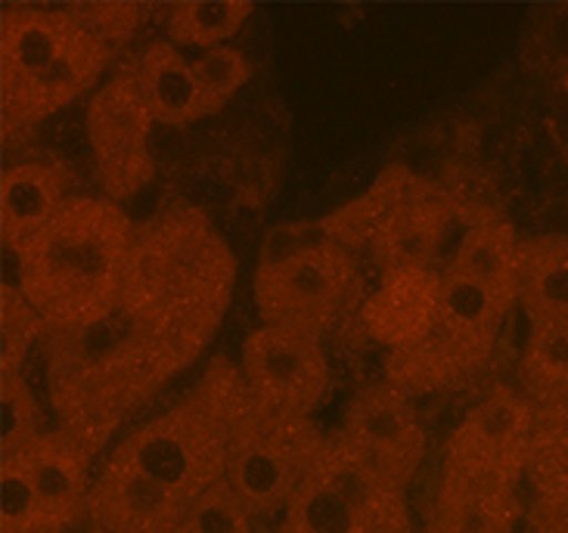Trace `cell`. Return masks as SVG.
<instances>
[{
    "instance_id": "cell-1",
    "label": "cell",
    "mask_w": 568,
    "mask_h": 533,
    "mask_svg": "<svg viewBox=\"0 0 568 533\" xmlns=\"http://www.w3.org/2000/svg\"><path fill=\"white\" fill-rule=\"evenodd\" d=\"M233 286L236 258L227 239L202 208L181 205L134 229L115 314L178 376L212 345Z\"/></svg>"
},
{
    "instance_id": "cell-2",
    "label": "cell",
    "mask_w": 568,
    "mask_h": 533,
    "mask_svg": "<svg viewBox=\"0 0 568 533\" xmlns=\"http://www.w3.org/2000/svg\"><path fill=\"white\" fill-rule=\"evenodd\" d=\"M134 229L119 202L69 196L57 217L13 255V283L47 326L106 320L119 307Z\"/></svg>"
},
{
    "instance_id": "cell-3",
    "label": "cell",
    "mask_w": 568,
    "mask_h": 533,
    "mask_svg": "<svg viewBox=\"0 0 568 533\" xmlns=\"http://www.w3.org/2000/svg\"><path fill=\"white\" fill-rule=\"evenodd\" d=\"M41 348L57 428L93 453L140 403L174 379L119 314L88 326H47Z\"/></svg>"
},
{
    "instance_id": "cell-4",
    "label": "cell",
    "mask_w": 568,
    "mask_h": 533,
    "mask_svg": "<svg viewBox=\"0 0 568 533\" xmlns=\"http://www.w3.org/2000/svg\"><path fill=\"white\" fill-rule=\"evenodd\" d=\"M488 208L463 202L423 174L392 165L367 193L314 221L326 239L348 252H364L379 274L438 270L445 274L460 236Z\"/></svg>"
},
{
    "instance_id": "cell-5",
    "label": "cell",
    "mask_w": 568,
    "mask_h": 533,
    "mask_svg": "<svg viewBox=\"0 0 568 533\" xmlns=\"http://www.w3.org/2000/svg\"><path fill=\"white\" fill-rule=\"evenodd\" d=\"M252 410L243 376L215 357L190 394L124 438L112 457L150 474L186 505L227 478L236 428Z\"/></svg>"
},
{
    "instance_id": "cell-6",
    "label": "cell",
    "mask_w": 568,
    "mask_h": 533,
    "mask_svg": "<svg viewBox=\"0 0 568 533\" xmlns=\"http://www.w3.org/2000/svg\"><path fill=\"white\" fill-rule=\"evenodd\" d=\"M302 233L305 227L271 233L252 279V298L264 326L323 336L361 298L357 258L321 229L317 239H302Z\"/></svg>"
},
{
    "instance_id": "cell-7",
    "label": "cell",
    "mask_w": 568,
    "mask_h": 533,
    "mask_svg": "<svg viewBox=\"0 0 568 533\" xmlns=\"http://www.w3.org/2000/svg\"><path fill=\"white\" fill-rule=\"evenodd\" d=\"M516 305L445 270L432 332L414 348L385 353V381L414 400L469 381L491 360Z\"/></svg>"
},
{
    "instance_id": "cell-8",
    "label": "cell",
    "mask_w": 568,
    "mask_h": 533,
    "mask_svg": "<svg viewBox=\"0 0 568 533\" xmlns=\"http://www.w3.org/2000/svg\"><path fill=\"white\" fill-rule=\"evenodd\" d=\"M326 441L311 419H277L255 403L236 428L227 484L255 521L283 515Z\"/></svg>"
},
{
    "instance_id": "cell-9",
    "label": "cell",
    "mask_w": 568,
    "mask_h": 533,
    "mask_svg": "<svg viewBox=\"0 0 568 533\" xmlns=\"http://www.w3.org/2000/svg\"><path fill=\"white\" fill-rule=\"evenodd\" d=\"M240 376L262 412L277 419H311L329 394L323 336L262 322L243 341Z\"/></svg>"
},
{
    "instance_id": "cell-10",
    "label": "cell",
    "mask_w": 568,
    "mask_h": 533,
    "mask_svg": "<svg viewBox=\"0 0 568 533\" xmlns=\"http://www.w3.org/2000/svg\"><path fill=\"white\" fill-rule=\"evenodd\" d=\"M540 407L516 385H491L445 443L447 469L523 488Z\"/></svg>"
},
{
    "instance_id": "cell-11",
    "label": "cell",
    "mask_w": 568,
    "mask_h": 533,
    "mask_svg": "<svg viewBox=\"0 0 568 533\" xmlns=\"http://www.w3.org/2000/svg\"><path fill=\"white\" fill-rule=\"evenodd\" d=\"M153 124V115L128 69L109 78V84L93 93L84 131H88L97 181L103 186V198L122 202L138 196L153 181V155H150Z\"/></svg>"
},
{
    "instance_id": "cell-12",
    "label": "cell",
    "mask_w": 568,
    "mask_h": 533,
    "mask_svg": "<svg viewBox=\"0 0 568 533\" xmlns=\"http://www.w3.org/2000/svg\"><path fill=\"white\" fill-rule=\"evenodd\" d=\"M336 434L404 490L426 459V431L419 426L414 397L385 379L348 397Z\"/></svg>"
},
{
    "instance_id": "cell-13",
    "label": "cell",
    "mask_w": 568,
    "mask_h": 533,
    "mask_svg": "<svg viewBox=\"0 0 568 533\" xmlns=\"http://www.w3.org/2000/svg\"><path fill=\"white\" fill-rule=\"evenodd\" d=\"M186 509L169 488L109 453L103 469L93 474L84 524L106 533H174Z\"/></svg>"
},
{
    "instance_id": "cell-14",
    "label": "cell",
    "mask_w": 568,
    "mask_h": 533,
    "mask_svg": "<svg viewBox=\"0 0 568 533\" xmlns=\"http://www.w3.org/2000/svg\"><path fill=\"white\" fill-rule=\"evenodd\" d=\"M93 457L97 453L91 447L60 428H50L41 441L10 457L29 474L34 496L41 503L44 533H72L88 521Z\"/></svg>"
},
{
    "instance_id": "cell-15",
    "label": "cell",
    "mask_w": 568,
    "mask_h": 533,
    "mask_svg": "<svg viewBox=\"0 0 568 533\" xmlns=\"http://www.w3.org/2000/svg\"><path fill=\"white\" fill-rule=\"evenodd\" d=\"M75 16V13H72ZM78 19V16H75ZM115 57V47H109L103 38H97L88 25L78 19L75 31L69 44L62 47L57 62L47 69L44 75L31 84L10 106H0V122H3V137L13 140L26 134L31 127L47 122L62 109H69L75 100L91 91L93 84L103 78L109 62Z\"/></svg>"
},
{
    "instance_id": "cell-16",
    "label": "cell",
    "mask_w": 568,
    "mask_h": 533,
    "mask_svg": "<svg viewBox=\"0 0 568 533\" xmlns=\"http://www.w3.org/2000/svg\"><path fill=\"white\" fill-rule=\"evenodd\" d=\"M78 19L69 7H7L0 13V106L16 103L57 62Z\"/></svg>"
},
{
    "instance_id": "cell-17",
    "label": "cell",
    "mask_w": 568,
    "mask_h": 533,
    "mask_svg": "<svg viewBox=\"0 0 568 533\" xmlns=\"http://www.w3.org/2000/svg\"><path fill=\"white\" fill-rule=\"evenodd\" d=\"M442 298L438 270H398L385 274L376 291L357 307V322L364 326L385 353L414 348L429 336Z\"/></svg>"
},
{
    "instance_id": "cell-18",
    "label": "cell",
    "mask_w": 568,
    "mask_h": 533,
    "mask_svg": "<svg viewBox=\"0 0 568 533\" xmlns=\"http://www.w3.org/2000/svg\"><path fill=\"white\" fill-rule=\"evenodd\" d=\"M523 519L525 503L516 484L442 465L426 533H516Z\"/></svg>"
},
{
    "instance_id": "cell-19",
    "label": "cell",
    "mask_w": 568,
    "mask_h": 533,
    "mask_svg": "<svg viewBox=\"0 0 568 533\" xmlns=\"http://www.w3.org/2000/svg\"><path fill=\"white\" fill-rule=\"evenodd\" d=\"M128 72L138 84L143 103L155 124L184 127L209 119L200 84L193 75V62L171 41H153L131 60Z\"/></svg>"
},
{
    "instance_id": "cell-20",
    "label": "cell",
    "mask_w": 568,
    "mask_h": 533,
    "mask_svg": "<svg viewBox=\"0 0 568 533\" xmlns=\"http://www.w3.org/2000/svg\"><path fill=\"white\" fill-rule=\"evenodd\" d=\"M65 177L53 165L26 162L0 174V243L7 255L22 252L65 205Z\"/></svg>"
},
{
    "instance_id": "cell-21",
    "label": "cell",
    "mask_w": 568,
    "mask_h": 533,
    "mask_svg": "<svg viewBox=\"0 0 568 533\" xmlns=\"http://www.w3.org/2000/svg\"><path fill=\"white\" fill-rule=\"evenodd\" d=\"M516 295L531 329L568 326V233H544L519 243Z\"/></svg>"
},
{
    "instance_id": "cell-22",
    "label": "cell",
    "mask_w": 568,
    "mask_h": 533,
    "mask_svg": "<svg viewBox=\"0 0 568 533\" xmlns=\"http://www.w3.org/2000/svg\"><path fill=\"white\" fill-rule=\"evenodd\" d=\"M523 236L500 214H481L473 227L460 236V245L447 264L450 274L476 283L481 289L516 298V260Z\"/></svg>"
},
{
    "instance_id": "cell-23",
    "label": "cell",
    "mask_w": 568,
    "mask_h": 533,
    "mask_svg": "<svg viewBox=\"0 0 568 533\" xmlns=\"http://www.w3.org/2000/svg\"><path fill=\"white\" fill-rule=\"evenodd\" d=\"M280 533H407L369 519L357 505L342 500L336 490L323 488L321 481L307 478L292 493L283 509Z\"/></svg>"
},
{
    "instance_id": "cell-24",
    "label": "cell",
    "mask_w": 568,
    "mask_h": 533,
    "mask_svg": "<svg viewBox=\"0 0 568 533\" xmlns=\"http://www.w3.org/2000/svg\"><path fill=\"white\" fill-rule=\"evenodd\" d=\"M519 388L538 407L568 403V326L531 329L519 360Z\"/></svg>"
},
{
    "instance_id": "cell-25",
    "label": "cell",
    "mask_w": 568,
    "mask_h": 533,
    "mask_svg": "<svg viewBox=\"0 0 568 533\" xmlns=\"http://www.w3.org/2000/svg\"><path fill=\"white\" fill-rule=\"evenodd\" d=\"M255 7L246 0H205V3H178L169 10V41L190 50H212L224 47L227 38L246 25Z\"/></svg>"
},
{
    "instance_id": "cell-26",
    "label": "cell",
    "mask_w": 568,
    "mask_h": 533,
    "mask_svg": "<svg viewBox=\"0 0 568 533\" xmlns=\"http://www.w3.org/2000/svg\"><path fill=\"white\" fill-rule=\"evenodd\" d=\"M47 431L41 403L22 372H0V459L22 453Z\"/></svg>"
},
{
    "instance_id": "cell-27",
    "label": "cell",
    "mask_w": 568,
    "mask_h": 533,
    "mask_svg": "<svg viewBox=\"0 0 568 533\" xmlns=\"http://www.w3.org/2000/svg\"><path fill=\"white\" fill-rule=\"evenodd\" d=\"M47 336L44 317L29 305L13 279H3L0 289V372H22L31 348Z\"/></svg>"
},
{
    "instance_id": "cell-28",
    "label": "cell",
    "mask_w": 568,
    "mask_h": 533,
    "mask_svg": "<svg viewBox=\"0 0 568 533\" xmlns=\"http://www.w3.org/2000/svg\"><path fill=\"white\" fill-rule=\"evenodd\" d=\"M190 62H193V75H196L209 115H215L227 106L236 91L252 78V65H248L246 57L227 44L202 50L200 57H193Z\"/></svg>"
},
{
    "instance_id": "cell-29",
    "label": "cell",
    "mask_w": 568,
    "mask_h": 533,
    "mask_svg": "<svg viewBox=\"0 0 568 533\" xmlns=\"http://www.w3.org/2000/svg\"><path fill=\"white\" fill-rule=\"evenodd\" d=\"M181 524L193 533H255V519L227 481H217L215 488L196 496Z\"/></svg>"
},
{
    "instance_id": "cell-30",
    "label": "cell",
    "mask_w": 568,
    "mask_h": 533,
    "mask_svg": "<svg viewBox=\"0 0 568 533\" xmlns=\"http://www.w3.org/2000/svg\"><path fill=\"white\" fill-rule=\"evenodd\" d=\"M0 533H44L41 503L16 459H0Z\"/></svg>"
},
{
    "instance_id": "cell-31",
    "label": "cell",
    "mask_w": 568,
    "mask_h": 533,
    "mask_svg": "<svg viewBox=\"0 0 568 533\" xmlns=\"http://www.w3.org/2000/svg\"><path fill=\"white\" fill-rule=\"evenodd\" d=\"M69 10L81 19V25H88L97 38H103L115 50L128 44V38L138 31L140 16H143L138 3H84V7H69Z\"/></svg>"
},
{
    "instance_id": "cell-32",
    "label": "cell",
    "mask_w": 568,
    "mask_h": 533,
    "mask_svg": "<svg viewBox=\"0 0 568 533\" xmlns=\"http://www.w3.org/2000/svg\"><path fill=\"white\" fill-rule=\"evenodd\" d=\"M84 533H106V531H100V527H91V524H84Z\"/></svg>"
},
{
    "instance_id": "cell-33",
    "label": "cell",
    "mask_w": 568,
    "mask_h": 533,
    "mask_svg": "<svg viewBox=\"0 0 568 533\" xmlns=\"http://www.w3.org/2000/svg\"><path fill=\"white\" fill-rule=\"evenodd\" d=\"M174 533H193V531H186L184 524H181V527H178V531H174Z\"/></svg>"
},
{
    "instance_id": "cell-34",
    "label": "cell",
    "mask_w": 568,
    "mask_h": 533,
    "mask_svg": "<svg viewBox=\"0 0 568 533\" xmlns=\"http://www.w3.org/2000/svg\"><path fill=\"white\" fill-rule=\"evenodd\" d=\"M562 84H566V93H568V72H566V81H562Z\"/></svg>"
}]
</instances>
